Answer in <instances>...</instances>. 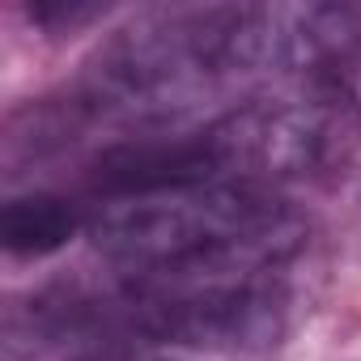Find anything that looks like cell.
<instances>
[{
	"mask_svg": "<svg viewBox=\"0 0 361 361\" xmlns=\"http://www.w3.org/2000/svg\"><path fill=\"white\" fill-rule=\"evenodd\" d=\"M314 90L331 94L336 102H344L357 119H361V39L353 47H344L319 77H314Z\"/></svg>",
	"mask_w": 361,
	"mask_h": 361,
	"instance_id": "cell-3",
	"label": "cell"
},
{
	"mask_svg": "<svg viewBox=\"0 0 361 361\" xmlns=\"http://www.w3.org/2000/svg\"><path fill=\"white\" fill-rule=\"evenodd\" d=\"M81 226L85 221L77 204L64 196H51V192L13 196L0 209V247L18 259H43V255L64 251Z\"/></svg>",
	"mask_w": 361,
	"mask_h": 361,
	"instance_id": "cell-2",
	"label": "cell"
},
{
	"mask_svg": "<svg viewBox=\"0 0 361 361\" xmlns=\"http://www.w3.org/2000/svg\"><path fill=\"white\" fill-rule=\"evenodd\" d=\"M77 361H178V357H161L153 348H98V353H81Z\"/></svg>",
	"mask_w": 361,
	"mask_h": 361,
	"instance_id": "cell-5",
	"label": "cell"
},
{
	"mask_svg": "<svg viewBox=\"0 0 361 361\" xmlns=\"http://www.w3.org/2000/svg\"><path fill=\"white\" fill-rule=\"evenodd\" d=\"M26 13H30V22L43 26L51 39H60V35H73V30L98 22V18H106L111 9H106V5H77V0H68V5H64V0H47V5H30Z\"/></svg>",
	"mask_w": 361,
	"mask_h": 361,
	"instance_id": "cell-4",
	"label": "cell"
},
{
	"mask_svg": "<svg viewBox=\"0 0 361 361\" xmlns=\"http://www.w3.org/2000/svg\"><path fill=\"white\" fill-rule=\"evenodd\" d=\"M85 230L94 247L119 268V276L289 264L306 243L302 217L268 188L247 183L102 200Z\"/></svg>",
	"mask_w": 361,
	"mask_h": 361,
	"instance_id": "cell-1",
	"label": "cell"
}]
</instances>
